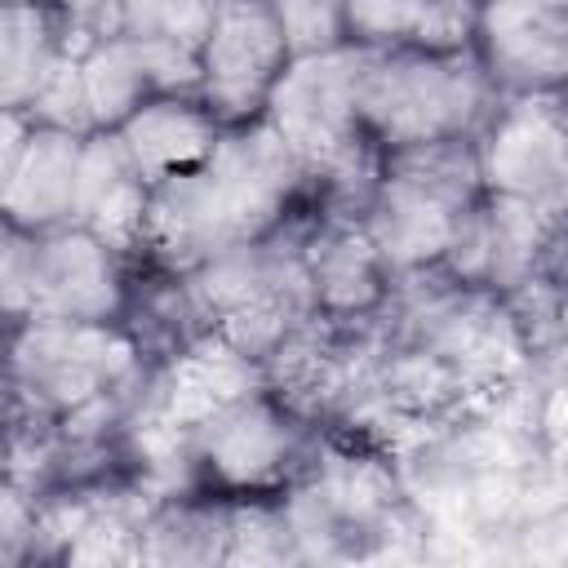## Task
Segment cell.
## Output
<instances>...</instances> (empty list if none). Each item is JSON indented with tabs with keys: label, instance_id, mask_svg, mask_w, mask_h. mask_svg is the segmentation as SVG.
I'll use <instances>...</instances> for the list:
<instances>
[{
	"label": "cell",
	"instance_id": "cell-6",
	"mask_svg": "<svg viewBox=\"0 0 568 568\" xmlns=\"http://www.w3.org/2000/svg\"><path fill=\"white\" fill-rule=\"evenodd\" d=\"M288 62L284 31L271 0H222L200 44V89L217 124H248L262 115L275 75Z\"/></svg>",
	"mask_w": 568,
	"mask_h": 568
},
{
	"label": "cell",
	"instance_id": "cell-20",
	"mask_svg": "<svg viewBox=\"0 0 568 568\" xmlns=\"http://www.w3.org/2000/svg\"><path fill=\"white\" fill-rule=\"evenodd\" d=\"M226 564H297L284 510L271 501H226Z\"/></svg>",
	"mask_w": 568,
	"mask_h": 568
},
{
	"label": "cell",
	"instance_id": "cell-23",
	"mask_svg": "<svg viewBox=\"0 0 568 568\" xmlns=\"http://www.w3.org/2000/svg\"><path fill=\"white\" fill-rule=\"evenodd\" d=\"M346 36L368 49H399L413 44L426 0H342Z\"/></svg>",
	"mask_w": 568,
	"mask_h": 568
},
{
	"label": "cell",
	"instance_id": "cell-27",
	"mask_svg": "<svg viewBox=\"0 0 568 568\" xmlns=\"http://www.w3.org/2000/svg\"><path fill=\"white\" fill-rule=\"evenodd\" d=\"M36 541V497L18 488L9 475H0V564L31 559Z\"/></svg>",
	"mask_w": 568,
	"mask_h": 568
},
{
	"label": "cell",
	"instance_id": "cell-4",
	"mask_svg": "<svg viewBox=\"0 0 568 568\" xmlns=\"http://www.w3.org/2000/svg\"><path fill=\"white\" fill-rule=\"evenodd\" d=\"M564 209H546L515 195H479L453 226L439 266L497 297L537 275H559Z\"/></svg>",
	"mask_w": 568,
	"mask_h": 568
},
{
	"label": "cell",
	"instance_id": "cell-19",
	"mask_svg": "<svg viewBox=\"0 0 568 568\" xmlns=\"http://www.w3.org/2000/svg\"><path fill=\"white\" fill-rule=\"evenodd\" d=\"M222 0H124L120 31L146 49H169L200 58V44L213 27Z\"/></svg>",
	"mask_w": 568,
	"mask_h": 568
},
{
	"label": "cell",
	"instance_id": "cell-3",
	"mask_svg": "<svg viewBox=\"0 0 568 568\" xmlns=\"http://www.w3.org/2000/svg\"><path fill=\"white\" fill-rule=\"evenodd\" d=\"M4 377L13 413L58 422L71 408L138 382L142 355L129 333L111 320H22L4 342Z\"/></svg>",
	"mask_w": 568,
	"mask_h": 568
},
{
	"label": "cell",
	"instance_id": "cell-17",
	"mask_svg": "<svg viewBox=\"0 0 568 568\" xmlns=\"http://www.w3.org/2000/svg\"><path fill=\"white\" fill-rule=\"evenodd\" d=\"M138 564H226V501L164 497L138 528Z\"/></svg>",
	"mask_w": 568,
	"mask_h": 568
},
{
	"label": "cell",
	"instance_id": "cell-11",
	"mask_svg": "<svg viewBox=\"0 0 568 568\" xmlns=\"http://www.w3.org/2000/svg\"><path fill=\"white\" fill-rule=\"evenodd\" d=\"M470 204H457L413 178L399 173H377V186L359 213V231L368 235L377 262L386 266V280L399 271H417L444 257L448 235L457 226V217Z\"/></svg>",
	"mask_w": 568,
	"mask_h": 568
},
{
	"label": "cell",
	"instance_id": "cell-25",
	"mask_svg": "<svg viewBox=\"0 0 568 568\" xmlns=\"http://www.w3.org/2000/svg\"><path fill=\"white\" fill-rule=\"evenodd\" d=\"M475 22H479V0H426L422 27L413 36L417 49H466L475 44Z\"/></svg>",
	"mask_w": 568,
	"mask_h": 568
},
{
	"label": "cell",
	"instance_id": "cell-2",
	"mask_svg": "<svg viewBox=\"0 0 568 568\" xmlns=\"http://www.w3.org/2000/svg\"><path fill=\"white\" fill-rule=\"evenodd\" d=\"M497 106V89L475 53L466 49H368L359 71L355 111L377 146H408L430 138L475 133Z\"/></svg>",
	"mask_w": 568,
	"mask_h": 568
},
{
	"label": "cell",
	"instance_id": "cell-10",
	"mask_svg": "<svg viewBox=\"0 0 568 568\" xmlns=\"http://www.w3.org/2000/svg\"><path fill=\"white\" fill-rule=\"evenodd\" d=\"M253 390H266V377H262V364L244 351H235L226 337H217L213 328L195 333L191 342H182V351L155 368V373H142V395L178 426H195L204 422L209 413L253 395Z\"/></svg>",
	"mask_w": 568,
	"mask_h": 568
},
{
	"label": "cell",
	"instance_id": "cell-28",
	"mask_svg": "<svg viewBox=\"0 0 568 568\" xmlns=\"http://www.w3.org/2000/svg\"><path fill=\"white\" fill-rule=\"evenodd\" d=\"M27 138V115L22 111H0V191H4V178L13 169V155Z\"/></svg>",
	"mask_w": 568,
	"mask_h": 568
},
{
	"label": "cell",
	"instance_id": "cell-24",
	"mask_svg": "<svg viewBox=\"0 0 568 568\" xmlns=\"http://www.w3.org/2000/svg\"><path fill=\"white\" fill-rule=\"evenodd\" d=\"M36 306V231L0 217V320H31Z\"/></svg>",
	"mask_w": 568,
	"mask_h": 568
},
{
	"label": "cell",
	"instance_id": "cell-7",
	"mask_svg": "<svg viewBox=\"0 0 568 568\" xmlns=\"http://www.w3.org/2000/svg\"><path fill=\"white\" fill-rule=\"evenodd\" d=\"M200 475L226 493H262L288 484L302 462V422L271 395L253 390L191 426Z\"/></svg>",
	"mask_w": 568,
	"mask_h": 568
},
{
	"label": "cell",
	"instance_id": "cell-29",
	"mask_svg": "<svg viewBox=\"0 0 568 568\" xmlns=\"http://www.w3.org/2000/svg\"><path fill=\"white\" fill-rule=\"evenodd\" d=\"M9 417H13V395H9V377H4V359H0V453H4Z\"/></svg>",
	"mask_w": 568,
	"mask_h": 568
},
{
	"label": "cell",
	"instance_id": "cell-26",
	"mask_svg": "<svg viewBox=\"0 0 568 568\" xmlns=\"http://www.w3.org/2000/svg\"><path fill=\"white\" fill-rule=\"evenodd\" d=\"M49 9L62 22V44L71 53H80L84 44L115 36L120 31V9L124 0H49Z\"/></svg>",
	"mask_w": 568,
	"mask_h": 568
},
{
	"label": "cell",
	"instance_id": "cell-9",
	"mask_svg": "<svg viewBox=\"0 0 568 568\" xmlns=\"http://www.w3.org/2000/svg\"><path fill=\"white\" fill-rule=\"evenodd\" d=\"M124 311L120 253L80 226L36 231V306L31 320L106 324Z\"/></svg>",
	"mask_w": 568,
	"mask_h": 568
},
{
	"label": "cell",
	"instance_id": "cell-15",
	"mask_svg": "<svg viewBox=\"0 0 568 568\" xmlns=\"http://www.w3.org/2000/svg\"><path fill=\"white\" fill-rule=\"evenodd\" d=\"M75 133L27 124V138L13 155V169L0 191V217L27 226V231H53L71 217V191H75V164H80Z\"/></svg>",
	"mask_w": 568,
	"mask_h": 568
},
{
	"label": "cell",
	"instance_id": "cell-8",
	"mask_svg": "<svg viewBox=\"0 0 568 568\" xmlns=\"http://www.w3.org/2000/svg\"><path fill=\"white\" fill-rule=\"evenodd\" d=\"M475 53L497 93H546L568 75V0H479Z\"/></svg>",
	"mask_w": 568,
	"mask_h": 568
},
{
	"label": "cell",
	"instance_id": "cell-1",
	"mask_svg": "<svg viewBox=\"0 0 568 568\" xmlns=\"http://www.w3.org/2000/svg\"><path fill=\"white\" fill-rule=\"evenodd\" d=\"M302 186V160L262 115L222 124L213 151L195 169L169 173L146 191L142 253L186 275L191 266L275 231Z\"/></svg>",
	"mask_w": 568,
	"mask_h": 568
},
{
	"label": "cell",
	"instance_id": "cell-21",
	"mask_svg": "<svg viewBox=\"0 0 568 568\" xmlns=\"http://www.w3.org/2000/svg\"><path fill=\"white\" fill-rule=\"evenodd\" d=\"M22 115H27V124H40V129H62L75 138L93 133V111H89L84 80H80V53L62 49V58L49 67L44 84L36 89V98L27 102Z\"/></svg>",
	"mask_w": 568,
	"mask_h": 568
},
{
	"label": "cell",
	"instance_id": "cell-18",
	"mask_svg": "<svg viewBox=\"0 0 568 568\" xmlns=\"http://www.w3.org/2000/svg\"><path fill=\"white\" fill-rule=\"evenodd\" d=\"M80 80H84V98H89V111H93V129L124 124L155 93L151 75H146V62H142L138 44L124 31L102 36V40L80 49Z\"/></svg>",
	"mask_w": 568,
	"mask_h": 568
},
{
	"label": "cell",
	"instance_id": "cell-5",
	"mask_svg": "<svg viewBox=\"0 0 568 568\" xmlns=\"http://www.w3.org/2000/svg\"><path fill=\"white\" fill-rule=\"evenodd\" d=\"M479 182L488 195H515L564 209L568 186V129L559 89L501 93V106L475 129Z\"/></svg>",
	"mask_w": 568,
	"mask_h": 568
},
{
	"label": "cell",
	"instance_id": "cell-16",
	"mask_svg": "<svg viewBox=\"0 0 568 568\" xmlns=\"http://www.w3.org/2000/svg\"><path fill=\"white\" fill-rule=\"evenodd\" d=\"M62 49L49 0H0V111H27Z\"/></svg>",
	"mask_w": 568,
	"mask_h": 568
},
{
	"label": "cell",
	"instance_id": "cell-14",
	"mask_svg": "<svg viewBox=\"0 0 568 568\" xmlns=\"http://www.w3.org/2000/svg\"><path fill=\"white\" fill-rule=\"evenodd\" d=\"M115 133L138 178L155 186L169 173L195 169L213 151L222 124L209 115V106L195 93H151L124 124H115Z\"/></svg>",
	"mask_w": 568,
	"mask_h": 568
},
{
	"label": "cell",
	"instance_id": "cell-13",
	"mask_svg": "<svg viewBox=\"0 0 568 568\" xmlns=\"http://www.w3.org/2000/svg\"><path fill=\"white\" fill-rule=\"evenodd\" d=\"M306 280L315 306L333 320H355L382 306L386 297V266L377 262L368 235L355 217H315L302 244Z\"/></svg>",
	"mask_w": 568,
	"mask_h": 568
},
{
	"label": "cell",
	"instance_id": "cell-22",
	"mask_svg": "<svg viewBox=\"0 0 568 568\" xmlns=\"http://www.w3.org/2000/svg\"><path fill=\"white\" fill-rule=\"evenodd\" d=\"M271 9H275V22L284 31L288 58L324 53V49H337L351 40L342 0H271Z\"/></svg>",
	"mask_w": 568,
	"mask_h": 568
},
{
	"label": "cell",
	"instance_id": "cell-12",
	"mask_svg": "<svg viewBox=\"0 0 568 568\" xmlns=\"http://www.w3.org/2000/svg\"><path fill=\"white\" fill-rule=\"evenodd\" d=\"M146 182L138 178L124 142L115 129H93L80 142L75 164V191H71V217L67 226L89 231L111 253H138L142 248V217H146Z\"/></svg>",
	"mask_w": 568,
	"mask_h": 568
}]
</instances>
